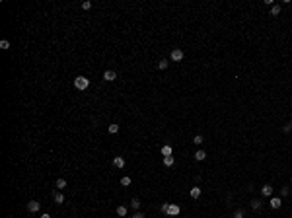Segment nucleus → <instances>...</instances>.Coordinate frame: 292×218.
I'll return each mask as SVG.
<instances>
[{
  "label": "nucleus",
  "instance_id": "obj_1",
  "mask_svg": "<svg viewBox=\"0 0 292 218\" xmlns=\"http://www.w3.org/2000/svg\"><path fill=\"white\" fill-rule=\"evenodd\" d=\"M162 212L168 214V216H177L179 212H181V208H179V204H175V203H164L162 204Z\"/></svg>",
  "mask_w": 292,
  "mask_h": 218
},
{
  "label": "nucleus",
  "instance_id": "obj_2",
  "mask_svg": "<svg viewBox=\"0 0 292 218\" xmlns=\"http://www.w3.org/2000/svg\"><path fill=\"white\" fill-rule=\"evenodd\" d=\"M88 86H90V78H86V76H76L74 78V88L76 90L84 92V90H88Z\"/></svg>",
  "mask_w": 292,
  "mask_h": 218
},
{
  "label": "nucleus",
  "instance_id": "obj_3",
  "mask_svg": "<svg viewBox=\"0 0 292 218\" xmlns=\"http://www.w3.org/2000/svg\"><path fill=\"white\" fill-rule=\"evenodd\" d=\"M170 59L174 60V63H179V60H183V51H181V49H174Z\"/></svg>",
  "mask_w": 292,
  "mask_h": 218
},
{
  "label": "nucleus",
  "instance_id": "obj_4",
  "mask_svg": "<svg viewBox=\"0 0 292 218\" xmlns=\"http://www.w3.org/2000/svg\"><path fill=\"white\" fill-rule=\"evenodd\" d=\"M125 158H123V156H115L113 158V166L115 167H119V170H123V167H125Z\"/></svg>",
  "mask_w": 292,
  "mask_h": 218
},
{
  "label": "nucleus",
  "instance_id": "obj_5",
  "mask_svg": "<svg viewBox=\"0 0 292 218\" xmlns=\"http://www.w3.org/2000/svg\"><path fill=\"white\" fill-rule=\"evenodd\" d=\"M39 208H41L39 201H29V203H27V210L29 212H39Z\"/></svg>",
  "mask_w": 292,
  "mask_h": 218
},
{
  "label": "nucleus",
  "instance_id": "obj_6",
  "mask_svg": "<svg viewBox=\"0 0 292 218\" xmlns=\"http://www.w3.org/2000/svg\"><path fill=\"white\" fill-rule=\"evenodd\" d=\"M269 204H271V208H275V210H277V208H281V207H282V201L278 199V197H271Z\"/></svg>",
  "mask_w": 292,
  "mask_h": 218
},
{
  "label": "nucleus",
  "instance_id": "obj_7",
  "mask_svg": "<svg viewBox=\"0 0 292 218\" xmlns=\"http://www.w3.org/2000/svg\"><path fill=\"white\" fill-rule=\"evenodd\" d=\"M115 78H117V72H115V70H105L103 72V80L105 82H113Z\"/></svg>",
  "mask_w": 292,
  "mask_h": 218
},
{
  "label": "nucleus",
  "instance_id": "obj_8",
  "mask_svg": "<svg viewBox=\"0 0 292 218\" xmlns=\"http://www.w3.org/2000/svg\"><path fill=\"white\" fill-rule=\"evenodd\" d=\"M174 164H175V158H174V156H164V166H166V167H171Z\"/></svg>",
  "mask_w": 292,
  "mask_h": 218
},
{
  "label": "nucleus",
  "instance_id": "obj_9",
  "mask_svg": "<svg viewBox=\"0 0 292 218\" xmlns=\"http://www.w3.org/2000/svg\"><path fill=\"white\" fill-rule=\"evenodd\" d=\"M193 156H195V160H197V162H203V160L207 158V152H204V150H197Z\"/></svg>",
  "mask_w": 292,
  "mask_h": 218
},
{
  "label": "nucleus",
  "instance_id": "obj_10",
  "mask_svg": "<svg viewBox=\"0 0 292 218\" xmlns=\"http://www.w3.org/2000/svg\"><path fill=\"white\" fill-rule=\"evenodd\" d=\"M162 156H171V152H174V148H171L170 144H166V146H162Z\"/></svg>",
  "mask_w": 292,
  "mask_h": 218
},
{
  "label": "nucleus",
  "instance_id": "obj_11",
  "mask_svg": "<svg viewBox=\"0 0 292 218\" xmlns=\"http://www.w3.org/2000/svg\"><path fill=\"white\" fill-rule=\"evenodd\" d=\"M261 193H263L265 197H271V195H273V187H271V185H263Z\"/></svg>",
  "mask_w": 292,
  "mask_h": 218
},
{
  "label": "nucleus",
  "instance_id": "obj_12",
  "mask_svg": "<svg viewBox=\"0 0 292 218\" xmlns=\"http://www.w3.org/2000/svg\"><path fill=\"white\" fill-rule=\"evenodd\" d=\"M189 195H191L193 199H199L201 197V187H191V193H189Z\"/></svg>",
  "mask_w": 292,
  "mask_h": 218
},
{
  "label": "nucleus",
  "instance_id": "obj_13",
  "mask_svg": "<svg viewBox=\"0 0 292 218\" xmlns=\"http://www.w3.org/2000/svg\"><path fill=\"white\" fill-rule=\"evenodd\" d=\"M57 187H59V191H60V189H64V187H66V179H64V177H59V179H57Z\"/></svg>",
  "mask_w": 292,
  "mask_h": 218
},
{
  "label": "nucleus",
  "instance_id": "obj_14",
  "mask_svg": "<svg viewBox=\"0 0 292 218\" xmlns=\"http://www.w3.org/2000/svg\"><path fill=\"white\" fill-rule=\"evenodd\" d=\"M281 14V6H278V4H273V6H271V16H278Z\"/></svg>",
  "mask_w": 292,
  "mask_h": 218
},
{
  "label": "nucleus",
  "instance_id": "obj_15",
  "mask_svg": "<svg viewBox=\"0 0 292 218\" xmlns=\"http://www.w3.org/2000/svg\"><path fill=\"white\" fill-rule=\"evenodd\" d=\"M55 203L57 204H63L64 203V195H63V193H55Z\"/></svg>",
  "mask_w": 292,
  "mask_h": 218
},
{
  "label": "nucleus",
  "instance_id": "obj_16",
  "mask_svg": "<svg viewBox=\"0 0 292 218\" xmlns=\"http://www.w3.org/2000/svg\"><path fill=\"white\" fill-rule=\"evenodd\" d=\"M168 64H170V63H168V59L158 60V68H160V70H166V68H168Z\"/></svg>",
  "mask_w": 292,
  "mask_h": 218
},
{
  "label": "nucleus",
  "instance_id": "obj_17",
  "mask_svg": "<svg viewBox=\"0 0 292 218\" xmlns=\"http://www.w3.org/2000/svg\"><path fill=\"white\" fill-rule=\"evenodd\" d=\"M127 212H129V208H127V207H123V204H121V207H117V214L119 216H127Z\"/></svg>",
  "mask_w": 292,
  "mask_h": 218
},
{
  "label": "nucleus",
  "instance_id": "obj_18",
  "mask_svg": "<svg viewBox=\"0 0 292 218\" xmlns=\"http://www.w3.org/2000/svg\"><path fill=\"white\" fill-rule=\"evenodd\" d=\"M0 49H2V51H8V49H10V41L2 39V41H0Z\"/></svg>",
  "mask_w": 292,
  "mask_h": 218
},
{
  "label": "nucleus",
  "instance_id": "obj_19",
  "mask_svg": "<svg viewBox=\"0 0 292 218\" xmlns=\"http://www.w3.org/2000/svg\"><path fill=\"white\" fill-rule=\"evenodd\" d=\"M109 133L111 134H117L119 133V125H117V123H111V125H109Z\"/></svg>",
  "mask_w": 292,
  "mask_h": 218
},
{
  "label": "nucleus",
  "instance_id": "obj_20",
  "mask_svg": "<svg viewBox=\"0 0 292 218\" xmlns=\"http://www.w3.org/2000/svg\"><path fill=\"white\" fill-rule=\"evenodd\" d=\"M131 207H133V208H134V210H138V208H140V201H138V199H137V197H134V199H133V201H131Z\"/></svg>",
  "mask_w": 292,
  "mask_h": 218
},
{
  "label": "nucleus",
  "instance_id": "obj_21",
  "mask_svg": "<svg viewBox=\"0 0 292 218\" xmlns=\"http://www.w3.org/2000/svg\"><path fill=\"white\" fill-rule=\"evenodd\" d=\"M259 207H261V201H259V199H253L251 201V208H253V210H259Z\"/></svg>",
  "mask_w": 292,
  "mask_h": 218
},
{
  "label": "nucleus",
  "instance_id": "obj_22",
  "mask_svg": "<svg viewBox=\"0 0 292 218\" xmlns=\"http://www.w3.org/2000/svg\"><path fill=\"white\" fill-rule=\"evenodd\" d=\"M193 142H195V144L199 146V144H203V142H204V138L201 137V134H197V137H193Z\"/></svg>",
  "mask_w": 292,
  "mask_h": 218
},
{
  "label": "nucleus",
  "instance_id": "obj_23",
  "mask_svg": "<svg viewBox=\"0 0 292 218\" xmlns=\"http://www.w3.org/2000/svg\"><path fill=\"white\" fill-rule=\"evenodd\" d=\"M121 185H123V187H129V185H131V177H127V175L121 177Z\"/></svg>",
  "mask_w": 292,
  "mask_h": 218
},
{
  "label": "nucleus",
  "instance_id": "obj_24",
  "mask_svg": "<svg viewBox=\"0 0 292 218\" xmlns=\"http://www.w3.org/2000/svg\"><path fill=\"white\" fill-rule=\"evenodd\" d=\"M82 8H84V10H90V8H92V2H90V0H86V2H82Z\"/></svg>",
  "mask_w": 292,
  "mask_h": 218
},
{
  "label": "nucleus",
  "instance_id": "obj_25",
  "mask_svg": "<svg viewBox=\"0 0 292 218\" xmlns=\"http://www.w3.org/2000/svg\"><path fill=\"white\" fill-rule=\"evenodd\" d=\"M282 130H284V133H290V130H292V123H286V125L282 127Z\"/></svg>",
  "mask_w": 292,
  "mask_h": 218
},
{
  "label": "nucleus",
  "instance_id": "obj_26",
  "mask_svg": "<svg viewBox=\"0 0 292 218\" xmlns=\"http://www.w3.org/2000/svg\"><path fill=\"white\" fill-rule=\"evenodd\" d=\"M234 218H244V212H241V210H236V212H234Z\"/></svg>",
  "mask_w": 292,
  "mask_h": 218
},
{
  "label": "nucleus",
  "instance_id": "obj_27",
  "mask_svg": "<svg viewBox=\"0 0 292 218\" xmlns=\"http://www.w3.org/2000/svg\"><path fill=\"white\" fill-rule=\"evenodd\" d=\"M133 218H146V216L142 214V212H134V214H133Z\"/></svg>",
  "mask_w": 292,
  "mask_h": 218
},
{
  "label": "nucleus",
  "instance_id": "obj_28",
  "mask_svg": "<svg viewBox=\"0 0 292 218\" xmlns=\"http://www.w3.org/2000/svg\"><path fill=\"white\" fill-rule=\"evenodd\" d=\"M281 193H282V195H284V197H286V195H288V193H290V191H288V187H282V189H281Z\"/></svg>",
  "mask_w": 292,
  "mask_h": 218
},
{
  "label": "nucleus",
  "instance_id": "obj_29",
  "mask_svg": "<svg viewBox=\"0 0 292 218\" xmlns=\"http://www.w3.org/2000/svg\"><path fill=\"white\" fill-rule=\"evenodd\" d=\"M41 218H51V214H47V212H45V214H43V216H41Z\"/></svg>",
  "mask_w": 292,
  "mask_h": 218
}]
</instances>
